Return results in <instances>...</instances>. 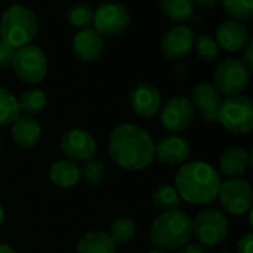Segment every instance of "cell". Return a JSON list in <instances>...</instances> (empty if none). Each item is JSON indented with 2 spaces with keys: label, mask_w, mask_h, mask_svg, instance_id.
<instances>
[{
  "label": "cell",
  "mask_w": 253,
  "mask_h": 253,
  "mask_svg": "<svg viewBox=\"0 0 253 253\" xmlns=\"http://www.w3.org/2000/svg\"><path fill=\"white\" fill-rule=\"evenodd\" d=\"M190 156V142L178 133L165 135L154 144V159L168 166H181L188 162Z\"/></svg>",
  "instance_id": "obj_16"
},
{
  "label": "cell",
  "mask_w": 253,
  "mask_h": 253,
  "mask_svg": "<svg viewBox=\"0 0 253 253\" xmlns=\"http://www.w3.org/2000/svg\"><path fill=\"white\" fill-rule=\"evenodd\" d=\"M108 236L116 243V246L127 245L136 236V224L129 216H119L111 222Z\"/></svg>",
  "instance_id": "obj_26"
},
{
  "label": "cell",
  "mask_w": 253,
  "mask_h": 253,
  "mask_svg": "<svg viewBox=\"0 0 253 253\" xmlns=\"http://www.w3.org/2000/svg\"><path fill=\"white\" fill-rule=\"evenodd\" d=\"M193 50L196 52L197 58L205 62L215 61L219 55V46L215 40L213 36L211 34H199L194 39V47Z\"/></svg>",
  "instance_id": "obj_29"
},
{
  "label": "cell",
  "mask_w": 253,
  "mask_h": 253,
  "mask_svg": "<svg viewBox=\"0 0 253 253\" xmlns=\"http://www.w3.org/2000/svg\"><path fill=\"white\" fill-rule=\"evenodd\" d=\"M130 108L141 119H153L162 108L160 90L150 82L136 83L129 93Z\"/></svg>",
  "instance_id": "obj_14"
},
{
  "label": "cell",
  "mask_w": 253,
  "mask_h": 253,
  "mask_svg": "<svg viewBox=\"0 0 253 253\" xmlns=\"http://www.w3.org/2000/svg\"><path fill=\"white\" fill-rule=\"evenodd\" d=\"M130 24V13L122 1H105L93 9L92 28L102 37L120 36Z\"/></svg>",
  "instance_id": "obj_9"
},
{
  "label": "cell",
  "mask_w": 253,
  "mask_h": 253,
  "mask_svg": "<svg viewBox=\"0 0 253 253\" xmlns=\"http://www.w3.org/2000/svg\"><path fill=\"white\" fill-rule=\"evenodd\" d=\"M59 150L67 160L83 163L93 159L98 148L92 133L83 129H70L61 136Z\"/></svg>",
  "instance_id": "obj_11"
},
{
  "label": "cell",
  "mask_w": 253,
  "mask_h": 253,
  "mask_svg": "<svg viewBox=\"0 0 253 253\" xmlns=\"http://www.w3.org/2000/svg\"><path fill=\"white\" fill-rule=\"evenodd\" d=\"M154 139L135 123L117 125L108 136L107 148L111 160L123 170L138 172L154 162Z\"/></svg>",
  "instance_id": "obj_1"
},
{
  "label": "cell",
  "mask_w": 253,
  "mask_h": 253,
  "mask_svg": "<svg viewBox=\"0 0 253 253\" xmlns=\"http://www.w3.org/2000/svg\"><path fill=\"white\" fill-rule=\"evenodd\" d=\"M230 233L228 218L216 209H205L193 221V236L206 248L221 245Z\"/></svg>",
  "instance_id": "obj_7"
},
{
  "label": "cell",
  "mask_w": 253,
  "mask_h": 253,
  "mask_svg": "<svg viewBox=\"0 0 253 253\" xmlns=\"http://www.w3.org/2000/svg\"><path fill=\"white\" fill-rule=\"evenodd\" d=\"M3 221H4V209H3V206L0 205V227H1V224H3Z\"/></svg>",
  "instance_id": "obj_39"
},
{
  "label": "cell",
  "mask_w": 253,
  "mask_h": 253,
  "mask_svg": "<svg viewBox=\"0 0 253 253\" xmlns=\"http://www.w3.org/2000/svg\"><path fill=\"white\" fill-rule=\"evenodd\" d=\"M151 200H153V205L162 211V212H169V211H176L181 208V197L175 188V185H170V184H159L153 194H151Z\"/></svg>",
  "instance_id": "obj_25"
},
{
  "label": "cell",
  "mask_w": 253,
  "mask_h": 253,
  "mask_svg": "<svg viewBox=\"0 0 253 253\" xmlns=\"http://www.w3.org/2000/svg\"><path fill=\"white\" fill-rule=\"evenodd\" d=\"M218 122L234 135H248L253 129V102L245 95L222 99Z\"/></svg>",
  "instance_id": "obj_5"
},
{
  "label": "cell",
  "mask_w": 253,
  "mask_h": 253,
  "mask_svg": "<svg viewBox=\"0 0 253 253\" xmlns=\"http://www.w3.org/2000/svg\"><path fill=\"white\" fill-rule=\"evenodd\" d=\"M193 219L181 209L162 212L151 224L150 240L159 251L172 252L191 242Z\"/></svg>",
  "instance_id": "obj_3"
},
{
  "label": "cell",
  "mask_w": 253,
  "mask_h": 253,
  "mask_svg": "<svg viewBox=\"0 0 253 253\" xmlns=\"http://www.w3.org/2000/svg\"><path fill=\"white\" fill-rule=\"evenodd\" d=\"M194 108L188 98L173 96L160 108V122L169 133H181L191 125Z\"/></svg>",
  "instance_id": "obj_12"
},
{
  "label": "cell",
  "mask_w": 253,
  "mask_h": 253,
  "mask_svg": "<svg viewBox=\"0 0 253 253\" xmlns=\"http://www.w3.org/2000/svg\"><path fill=\"white\" fill-rule=\"evenodd\" d=\"M77 253H116V243L111 240L108 233L104 231H87L77 242Z\"/></svg>",
  "instance_id": "obj_22"
},
{
  "label": "cell",
  "mask_w": 253,
  "mask_h": 253,
  "mask_svg": "<svg viewBox=\"0 0 253 253\" xmlns=\"http://www.w3.org/2000/svg\"><path fill=\"white\" fill-rule=\"evenodd\" d=\"M15 47L0 40V68H9L12 65V59L15 55Z\"/></svg>",
  "instance_id": "obj_32"
},
{
  "label": "cell",
  "mask_w": 253,
  "mask_h": 253,
  "mask_svg": "<svg viewBox=\"0 0 253 253\" xmlns=\"http://www.w3.org/2000/svg\"><path fill=\"white\" fill-rule=\"evenodd\" d=\"M224 12L234 21H251L253 18V0H221Z\"/></svg>",
  "instance_id": "obj_30"
},
{
  "label": "cell",
  "mask_w": 253,
  "mask_h": 253,
  "mask_svg": "<svg viewBox=\"0 0 253 253\" xmlns=\"http://www.w3.org/2000/svg\"><path fill=\"white\" fill-rule=\"evenodd\" d=\"M39 33L36 13L24 4H12L0 18V40L15 49L31 44Z\"/></svg>",
  "instance_id": "obj_4"
},
{
  "label": "cell",
  "mask_w": 253,
  "mask_h": 253,
  "mask_svg": "<svg viewBox=\"0 0 253 253\" xmlns=\"http://www.w3.org/2000/svg\"><path fill=\"white\" fill-rule=\"evenodd\" d=\"M251 168V153L242 147L227 148L219 157V170L228 178H240Z\"/></svg>",
  "instance_id": "obj_20"
},
{
  "label": "cell",
  "mask_w": 253,
  "mask_h": 253,
  "mask_svg": "<svg viewBox=\"0 0 253 253\" xmlns=\"http://www.w3.org/2000/svg\"><path fill=\"white\" fill-rule=\"evenodd\" d=\"M49 179L58 188H73L80 181V169L77 163L61 159L49 168Z\"/></svg>",
  "instance_id": "obj_21"
},
{
  "label": "cell",
  "mask_w": 253,
  "mask_h": 253,
  "mask_svg": "<svg viewBox=\"0 0 253 253\" xmlns=\"http://www.w3.org/2000/svg\"><path fill=\"white\" fill-rule=\"evenodd\" d=\"M246 67H248V70L249 71H252L253 68V40L251 39L248 43H246V46L242 49V59H240Z\"/></svg>",
  "instance_id": "obj_34"
},
{
  "label": "cell",
  "mask_w": 253,
  "mask_h": 253,
  "mask_svg": "<svg viewBox=\"0 0 253 253\" xmlns=\"http://www.w3.org/2000/svg\"><path fill=\"white\" fill-rule=\"evenodd\" d=\"M47 104V96L44 93V90L39 89V87H31L24 90L19 98H18V105H19V111L24 116H37L40 114Z\"/></svg>",
  "instance_id": "obj_24"
},
{
  "label": "cell",
  "mask_w": 253,
  "mask_h": 253,
  "mask_svg": "<svg viewBox=\"0 0 253 253\" xmlns=\"http://www.w3.org/2000/svg\"><path fill=\"white\" fill-rule=\"evenodd\" d=\"M178 253H205L203 251V246L202 245H199L197 242H188V243H185L182 248H179Z\"/></svg>",
  "instance_id": "obj_35"
},
{
  "label": "cell",
  "mask_w": 253,
  "mask_h": 253,
  "mask_svg": "<svg viewBox=\"0 0 253 253\" xmlns=\"http://www.w3.org/2000/svg\"><path fill=\"white\" fill-rule=\"evenodd\" d=\"M218 253H230L228 251H221V252H218Z\"/></svg>",
  "instance_id": "obj_41"
},
{
  "label": "cell",
  "mask_w": 253,
  "mask_h": 253,
  "mask_svg": "<svg viewBox=\"0 0 253 253\" xmlns=\"http://www.w3.org/2000/svg\"><path fill=\"white\" fill-rule=\"evenodd\" d=\"M65 19L74 28L79 30L89 28L92 27V21H93V7L83 1L74 3L67 9Z\"/></svg>",
  "instance_id": "obj_27"
},
{
  "label": "cell",
  "mask_w": 253,
  "mask_h": 253,
  "mask_svg": "<svg viewBox=\"0 0 253 253\" xmlns=\"http://www.w3.org/2000/svg\"><path fill=\"white\" fill-rule=\"evenodd\" d=\"M251 80V71L237 58H227L218 64L213 73V86L221 95H242Z\"/></svg>",
  "instance_id": "obj_8"
},
{
  "label": "cell",
  "mask_w": 253,
  "mask_h": 253,
  "mask_svg": "<svg viewBox=\"0 0 253 253\" xmlns=\"http://www.w3.org/2000/svg\"><path fill=\"white\" fill-rule=\"evenodd\" d=\"M188 76H190V70H188L187 65L178 64V65L173 68V77H175L176 80H187Z\"/></svg>",
  "instance_id": "obj_36"
},
{
  "label": "cell",
  "mask_w": 253,
  "mask_h": 253,
  "mask_svg": "<svg viewBox=\"0 0 253 253\" xmlns=\"http://www.w3.org/2000/svg\"><path fill=\"white\" fill-rule=\"evenodd\" d=\"M73 55L83 64L96 62L104 53V37L92 27L80 30L71 42Z\"/></svg>",
  "instance_id": "obj_17"
},
{
  "label": "cell",
  "mask_w": 253,
  "mask_h": 253,
  "mask_svg": "<svg viewBox=\"0 0 253 253\" xmlns=\"http://www.w3.org/2000/svg\"><path fill=\"white\" fill-rule=\"evenodd\" d=\"M21 116L18 98L0 86V126L12 125Z\"/></svg>",
  "instance_id": "obj_28"
},
{
  "label": "cell",
  "mask_w": 253,
  "mask_h": 253,
  "mask_svg": "<svg viewBox=\"0 0 253 253\" xmlns=\"http://www.w3.org/2000/svg\"><path fill=\"white\" fill-rule=\"evenodd\" d=\"M194 31L191 27L184 24H176L166 30L162 37V52L168 59L181 61L187 58L194 47Z\"/></svg>",
  "instance_id": "obj_13"
},
{
  "label": "cell",
  "mask_w": 253,
  "mask_h": 253,
  "mask_svg": "<svg viewBox=\"0 0 253 253\" xmlns=\"http://www.w3.org/2000/svg\"><path fill=\"white\" fill-rule=\"evenodd\" d=\"M218 199L227 213L240 216L252 209L253 190L248 181L242 178H230L221 184Z\"/></svg>",
  "instance_id": "obj_10"
},
{
  "label": "cell",
  "mask_w": 253,
  "mask_h": 253,
  "mask_svg": "<svg viewBox=\"0 0 253 253\" xmlns=\"http://www.w3.org/2000/svg\"><path fill=\"white\" fill-rule=\"evenodd\" d=\"M215 40L219 46V49H224L225 52H240L246 43L251 40L248 27L234 19L224 21L215 33Z\"/></svg>",
  "instance_id": "obj_18"
},
{
  "label": "cell",
  "mask_w": 253,
  "mask_h": 253,
  "mask_svg": "<svg viewBox=\"0 0 253 253\" xmlns=\"http://www.w3.org/2000/svg\"><path fill=\"white\" fill-rule=\"evenodd\" d=\"M159 6L163 15L176 24H182L194 15V4L191 0H159Z\"/></svg>",
  "instance_id": "obj_23"
},
{
  "label": "cell",
  "mask_w": 253,
  "mask_h": 253,
  "mask_svg": "<svg viewBox=\"0 0 253 253\" xmlns=\"http://www.w3.org/2000/svg\"><path fill=\"white\" fill-rule=\"evenodd\" d=\"M0 150H1V139H0Z\"/></svg>",
  "instance_id": "obj_42"
},
{
  "label": "cell",
  "mask_w": 253,
  "mask_h": 253,
  "mask_svg": "<svg viewBox=\"0 0 253 253\" xmlns=\"http://www.w3.org/2000/svg\"><path fill=\"white\" fill-rule=\"evenodd\" d=\"M10 68L21 82L37 84L47 74V58L39 46L27 44L15 50Z\"/></svg>",
  "instance_id": "obj_6"
},
{
  "label": "cell",
  "mask_w": 253,
  "mask_h": 253,
  "mask_svg": "<svg viewBox=\"0 0 253 253\" xmlns=\"http://www.w3.org/2000/svg\"><path fill=\"white\" fill-rule=\"evenodd\" d=\"M0 253H16L10 246H7V245H3V243H0Z\"/></svg>",
  "instance_id": "obj_38"
},
{
  "label": "cell",
  "mask_w": 253,
  "mask_h": 253,
  "mask_svg": "<svg viewBox=\"0 0 253 253\" xmlns=\"http://www.w3.org/2000/svg\"><path fill=\"white\" fill-rule=\"evenodd\" d=\"M221 173L212 165L194 160L181 165L175 175V188L181 200L191 205H211L218 199Z\"/></svg>",
  "instance_id": "obj_2"
},
{
  "label": "cell",
  "mask_w": 253,
  "mask_h": 253,
  "mask_svg": "<svg viewBox=\"0 0 253 253\" xmlns=\"http://www.w3.org/2000/svg\"><path fill=\"white\" fill-rule=\"evenodd\" d=\"M237 253H253V234L248 233L237 240Z\"/></svg>",
  "instance_id": "obj_33"
},
{
  "label": "cell",
  "mask_w": 253,
  "mask_h": 253,
  "mask_svg": "<svg viewBox=\"0 0 253 253\" xmlns=\"http://www.w3.org/2000/svg\"><path fill=\"white\" fill-rule=\"evenodd\" d=\"M10 136L18 147L30 150L39 144L42 136V126L34 117L22 114L10 125Z\"/></svg>",
  "instance_id": "obj_19"
},
{
  "label": "cell",
  "mask_w": 253,
  "mask_h": 253,
  "mask_svg": "<svg viewBox=\"0 0 253 253\" xmlns=\"http://www.w3.org/2000/svg\"><path fill=\"white\" fill-rule=\"evenodd\" d=\"M80 169V179H83L89 185H99L105 176V166L102 162L96 160L95 157L83 162Z\"/></svg>",
  "instance_id": "obj_31"
},
{
  "label": "cell",
  "mask_w": 253,
  "mask_h": 253,
  "mask_svg": "<svg viewBox=\"0 0 253 253\" xmlns=\"http://www.w3.org/2000/svg\"><path fill=\"white\" fill-rule=\"evenodd\" d=\"M147 253H169V252H165V251H159V249H156V251H150V252Z\"/></svg>",
  "instance_id": "obj_40"
},
{
  "label": "cell",
  "mask_w": 253,
  "mask_h": 253,
  "mask_svg": "<svg viewBox=\"0 0 253 253\" xmlns=\"http://www.w3.org/2000/svg\"><path fill=\"white\" fill-rule=\"evenodd\" d=\"M190 102L193 108L200 113V119L205 125L218 123V111L222 102V95L212 83H199L191 92Z\"/></svg>",
  "instance_id": "obj_15"
},
{
  "label": "cell",
  "mask_w": 253,
  "mask_h": 253,
  "mask_svg": "<svg viewBox=\"0 0 253 253\" xmlns=\"http://www.w3.org/2000/svg\"><path fill=\"white\" fill-rule=\"evenodd\" d=\"M194 6L203 7V9H212L221 3V0H191Z\"/></svg>",
  "instance_id": "obj_37"
}]
</instances>
